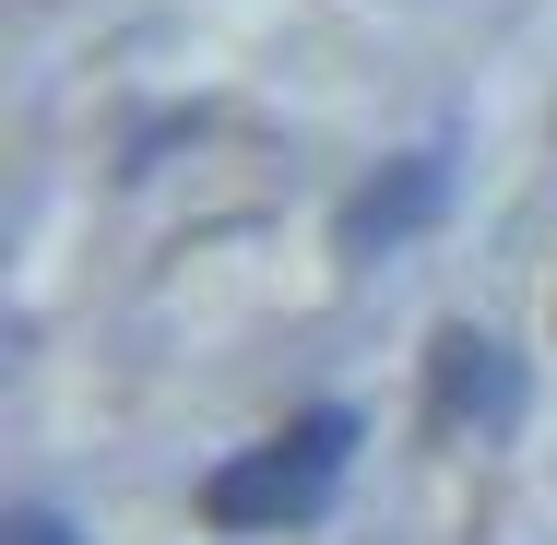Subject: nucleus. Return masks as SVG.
Returning a JSON list of instances; mask_svg holds the SVG:
<instances>
[{"label":"nucleus","mask_w":557,"mask_h":545,"mask_svg":"<svg viewBox=\"0 0 557 545\" xmlns=\"http://www.w3.org/2000/svg\"><path fill=\"white\" fill-rule=\"evenodd\" d=\"M344 450H356V416H297L285 438H261V450H237L202 474V522L214 534H285V522H309L321 498L344 486Z\"/></svg>","instance_id":"obj_1"},{"label":"nucleus","mask_w":557,"mask_h":545,"mask_svg":"<svg viewBox=\"0 0 557 545\" xmlns=\"http://www.w3.org/2000/svg\"><path fill=\"white\" fill-rule=\"evenodd\" d=\"M522 416V380L486 332H440V428H510Z\"/></svg>","instance_id":"obj_2"},{"label":"nucleus","mask_w":557,"mask_h":545,"mask_svg":"<svg viewBox=\"0 0 557 545\" xmlns=\"http://www.w3.org/2000/svg\"><path fill=\"white\" fill-rule=\"evenodd\" d=\"M440 154H416V166H392V178H380V190H356V202H344V261H368V249H392V237H404V225H428L440 214Z\"/></svg>","instance_id":"obj_3"},{"label":"nucleus","mask_w":557,"mask_h":545,"mask_svg":"<svg viewBox=\"0 0 557 545\" xmlns=\"http://www.w3.org/2000/svg\"><path fill=\"white\" fill-rule=\"evenodd\" d=\"M0 545H84V534H72L60 510H12V522H0Z\"/></svg>","instance_id":"obj_4"}]
</instances>
